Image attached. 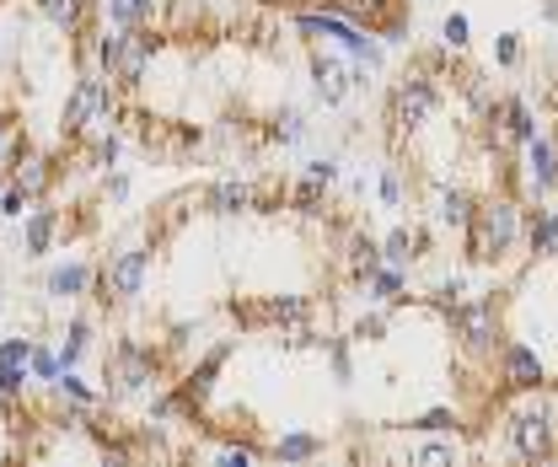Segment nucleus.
Here are the masks:
<instances>
[{
  "instance_id": "nucleus-1",
  "label": "nucleus",
  "mask_w": 558,
  "mask_h": 467,
  "mask_svg": "<svg viewBox=\"0 0 558 467\" xmlns=\"http://www.w3.org/2000/svg\"><path fill=\"white\" fill-rule=\"evenodd\" d=\"M462 253L478 268H499L515 253H526V204L515 194H484L468 237H462Z\"/></svg>"
},
{
  "instance_id": "nucleus-2",
  "label": "nucleus",
  "mask_w": 558,
  "mask_h": 467,
  "mask_svg": "<svg viewBox=\"0 0 558 467\" xmlns=\"http://www.w3.org/2000/svg\"><path fill=\"white\" fill-rule=\"evenodd\" d=\"M505 414V446L521 457V463H554L558 457V398L548 387L537 393H515V398H499Z\"/></svg>"
},
{
  "instance_id": "nucleus-3",
  "label": "nucleus",
  "mask_w": 558,
  "mask_h": 467,
  "mask_svg": "<svg viewBox=\"0 0 558 467\" xmlns=\"http://www.w3.org/2000/svg\"><path fill=\"white\" fill-rule=\"evenodd\" d=\"M161 376V355L140 338H119L108 349V403L119 398H150Z\"/></svg>"
},
{
  "instance_id": "nucleus-4",
  "label": "nucleus",
  "mask_w": 558,
  "mask_h": 467,
  "mask_svg": "<svg viewBox=\"0 0 558 467\" xmlns=\"http://www.w3.org/2000/svg\"><path fill=\"white\" fill-rule=\"evenodd\" d=\"M306 75H312V97L323 103V108H344L349 97L365 86V65L344 55V49H333V44H312V55H306Z\"/></svg>"
},
{
  "instance_id": "nucleus-5",
  "label": "nucleus",
  "mask_w": 558,
  "mask_h": 467,
  "mask_svg": "<svg viewBox=\"0 0 558 467\" xmlns=\"http://www.w3.org/2000/svg\"><path fill=\"white\" fill-rule=\"evenodd\" d=\"M150 264H156V253L135 242V248H113L108 259H102V274H97V301L102 307H130L145 296V279H150Z\"/></svg>"
},
{
  "instance_id": "nucleus-6",
  "label": "nucleus",
  "mask_w": 558,
  "mask_h": 467,
  "mask_svg": "<svg viewBox=\"0 0 558 467\" xmlns=\"http://www.w3.org/2000/svg\"><path fill=\"white\" fill-rule=\"evenodd\" d=\"M16 226H22V231H16V248H22V259H33V264L49 259V253H60V242H65V215L49 200H38Z\"/></svg>"
},
{
  "instance_id": "nucleus-7",
  "label": "nucleus",
  "mask_w": 558,
  "mask_h": 467,
  "mask_svg": "<svg viewBox=\"0 0 558 467\" xmlns=\"http://www.w3.org/2000/svg\"><path fill=\"white\" fill-rule=\"evenodd\" d=\"M478 189H468V183H435L429 189V215H435V226L440 231H451L457 242L468 237V226H473V209H478Z\"/></svg>"
},
{
  "instance_id": "nucleus-8",
  "label": "nucleus",
  "mask_w": 558,
  "mask_h": 467,
  "mask_svg": "<svg viewBox=\"0 0 558 467\" xmlns=\"http://www.w3.org/2000/svg\"><path fill=\"white\" fill-rule=\"evenodd\" d=\"M60 167H65L60 156H49V151H33V145H22L5 178H11V183H16V189H22L27 200L38 204V200H49V189L60 183Z\"/></svg>"
},
{
  "instance_id": "nucleus-9",
  "label": "nucleus",
  "mask_w": 558,
  "mask_h": 467,
  "mask_svg": "<svg viewBox=\"0 0 558 467\" xmlns=\"http://www.w3.org/2000/svg\"><path fill=\"white\" fill-rule=\"evenodd\" d=\"M97 274H102V264H92V259H60L44 274V296L49 301H86V296H97Z\"/></svg>"
},
{
  "instance_id": "nucleus-10",
  "label": "nucleus",
  "mask_w": 558,
  "mask_h": 467,
  "mask_svg": "<svg viewBox=\"0 0 558 467\" xmlns=\"http://www.w3.org/2000/svg\"><path fill=\"white\" fill-rule=\"evenodd\" d=\"M33 11L60 33V38H86L92 27H97V0H33Z\"/></svg>"
},
{
  "instance_id": "nucleus-11",
  "label": "nucleus",
  "mask_w": 558,
  "mask_h": 467,
  "mask_svg": "<svg viewBox=\"0 0 558 467\" xmlns=\"http://www.w3.org/2000/svg\"><path fill=\"white\" fill-rule=\"evenodd\" d=\"M360 290H365L371 307H403V301H409V268L376 264L365 279H360Z\"/></svg>"
},
{
  "instance_id": "nucleus-12",
  "label": "nucleus",
  "mask_w": 558,
  "mask_h": 467,
  "mask_svg": "<svg viewBox=\"0 0 558 467\" xmlns=\"http://www.w3.org/2000/svg\"><path fill=\"white\" fill-rule=\"evenodd\" d=\"M424 253H429V231L424 226H392L381 237V264L414 268V264H424Z\"/></svg>"
},
{
  "instance_id": "nucleus-13",
  "label": "nucleus",
  "mask_w": 558,
  "mask_h": 467,
  "mask_svg": "<svg viewBox=\"0 0 558 467\" xmlns=\"http://www.w3.org/2000/svg\"><path fill=\"white\" fill-rule=\"evenodd\" d=\"M323 452H328V441H323L317 430H301V424L284 430L279 441H269V457H275V463H312V457H323Z\"/></svg>"
},
{
  "instance_id": "nucleus-14",
  "label": "nucleus",
  "mask_w": 558,
  "mask_h": 467,
  "mask_svg": "<svg viewBox=\"0 0 558 467\" xmlns=\"http://www.w3.org/2000/svg\"><path fill=\"white\" fill-rule=\"evenodd\" d=\"M92 334H97V323H92L86 312H75V318L65 323V334H60V344H54L65 371H81V360H86V349H92Z\"/></svg>"
},
{
  "instance_id": "nucleus-15",
  "label": "nucleus",
  "mask_w": 558,
  "mask_h": 467,
  "mask_svg": "<svg viewBox=\"0 0 558 467\" xmlns=\"http://www.w3.org/2000/svg\"><path fill=\"white\" fill-rule=\"evenodd\" d=\"M264 124H269V140H275V145H301V140L312 134L306 113H301V108H290V103L269 108V119H264Z\"/></svg>"
},
{
  "instance_id": "nucleus-16",
  "label": "nucleus",
  "mask_w": 558,
  "mask_h": 467,
  "mask_svg": "<svg viewBox=\"0 0 558 467\" xmlns=\"http://www.w3.org/2000/svg\"><path fill=\"white\" fill-rule=\"evenodd\" d=\"M27 387H33L27 366H0V414H16L27 403Z\"/></svg>"
},
{
  "instance_id": "nucleus-17",
  "label": "nucleus",
  "mask_w": 558,
  "mask_h": 467,
  "mask_svg": "<svg viewBox=\"0 0 558 467\" xmlns=\"http://www.w3.org/2000/svg\"><path fill=\"white\" fill-rule=\"evenodd\" d=\"M409 189H414V183L403 178V161L392 156V161L381 167V178H376V194H381V204H387V209H403V204H409Z\"/></svg>"
},
{
  "instance_id": "nucleus-18",
  "label": "nucleus",
  "mask_w": 558,
  "mask_h": 467,
  "mask_svg": "<svg viewBox=\"0 0 558 467\" xmlns=\"http://www.w3.org/2000/svg\"><path fill=\"white\" fill-rule=\"evenodd\" d=\"M440 44H446L451 55H468V44H473V16H468V11H446V16H440Z\"/></svg>"
},
{
  "instance_id": "nucleus-19",
  "label": "nucleus",
  "mask_w": 558,
  "mask_h": 467,
  "mask_svg": "<svg viewBox=\"0 0 558 467\" xmlns=\"http://www.w3.org/2000/svg\"><path fill=\"white\" fill-rule=\"evenodd\" d=\"M27 371H33V382H38V387H54V382H60V371H65V366H60V349H54V344H33Z\"/></svg>"
},
{
  "instance_id": "nucleus-20",
  "label": "nucleus",
  "mask_w": 558,
  "mask_h": 467,
  "mask_svg": "<svg viewBox=\"0 0 558 467\" xmlns=\"http://www.w3.org/2000/svg\"><path fill=\"white\" fill-rule=\"evenodd\" d=\"M521 60H526V38H521L515 27H505V33L494 38V65L499 70H521Z\"/></svg>"
},
{
  "instance_id": "nucleus-21",
  "label": "nucleus",
  "mask_w": 558,
  "mask_h": 467,
  "mask_svg": "<svg viewBox=\"0 0 558 467\" xmlns=\"http://www.w3.org/2000/svg\"><path fill=\"white\" fill-rule=\"evenodd\" d=\"M22 145H27V134H16V119L0 113V172H11V161H16Z\"/></svg>"
},
{
  "instance_id": "nucleus-22",
  "label": "nucleus",
  "mask_w": 558,
  "mask_h": 467,
  "mask_svg": "<svg viewBox=\"0 0 558 467\" xmlns=\"http://www.w3.org/2000/svg\"><path fill=\"white\" fill-rule=\"evenodd\" d=\"M130 189H135V178H130L124 167H108V172H102V204H124Z\"/></svg>"
},
{
  "instance_id": "nucleus-23",
  "label": "nucleus",
  "mask_w": 558,
  "mask_h": 467,
  "mask_svg": "<svg viewBox=\"0 0 558 467\" xmlns=\"http://www.w3.org/2000/svg\"><path fill=\"white\" fill-rule=\"evenodd\" d=\"M33 344H38V338L5 334L0 338V366H27V360H33Z\"/></svg>"
},
{
  "instance_id": "nucleus-24",
  "label": "nucleus",
  "mask_w": 558,
  "mask_h": 467,
  "mask_svg": "<svg viewBox=\"0 0 558 467\" xmlns=\"http://www.w3.org/2000/svg\"><path fill=\"white\" fill-rule=\"evenodd\" d=\"M306 178L323 183V189H333V183L344 178V161H339V156H312V161H306Z\"/></svg>"
},
{
  "instance_id": "nucleus-25",
  "label": "nucleus",
  "mask_w": 558,
  "mask_h": 467,
  "mask_svg": "<svg viewBox=\"0 0 558 467\" xmlns=\"http://www.w3.org/2000/svg\"><path fill=\"white\" fill-rule=\"evenodd\" d=\"M27 209H33V200H27V194H22V189L5 178V189H0V215H5V220H22Z\"/></svg>"
},
{
  "instance_id": "nucleus-26",
  "label": "nucleus",
  "mask_w": 558,
  "mask_h": 467,
  "mask_svg": "<svg viewBox=\"0 0 558 467\" xmlns=\"http://www.w3.org/2000/svg\"><path fill=\"white\" fill-rule=\"evenodd\" d=\"M97 5L113 27H135V0H97Z\"/></svg>"
},
{
  "instance_id": "nucleus-27",
  "label": "nucleus",
  "mask_w": 558,
  "mask_h": 467,
  "mask_svg": "<svg viewBox=\"0 0 558 467\" xmlns=\"http://www.w3.org/2000/svg\"><path fill=\"white\" fill-rule=\"evenodd\" d=\"M167 11V0H135V27H156Z\"/></svg>"
},
{
  "instance_id": "nucleus-28",
  "label": "nucleus",
  "mask_w": 558,
  "mask_h": 467,
  "mask_svg": "<svg viewBox=\"0 0 558 467\" xmlns=\"http://www.w3.org/2000/svg\"><path fill=\"white\" fill-rule=\"evenodd\" d=\"M543 16H548V22L558 27V0H543Z\"/></svg>"
},
{
  "instance_id": "nucleus-29",
  "label": "nucleus",
  "mask_w": 558,
  "mask_h": 467,
  "mask_svg": "<svg viewBox=\"0 0 558 467\" xmlns=\"http://www.w3.org/2000/svg\"><path fill=\"white\" fill-rule=\"evenodd\" d=\"M0 307H5V279H0Z\"/></svg>"
}]
</instances>
